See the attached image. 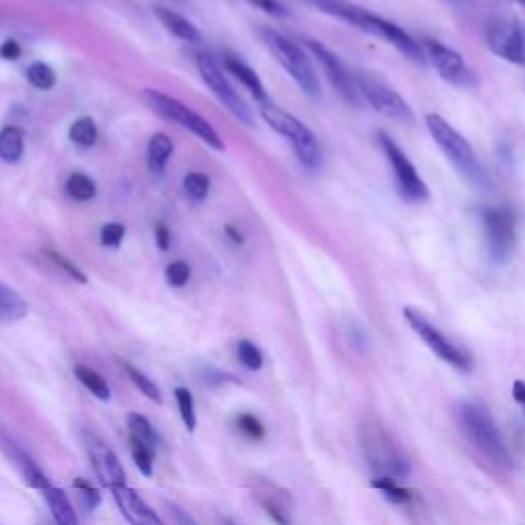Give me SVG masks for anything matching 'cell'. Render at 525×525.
Segmentation results:
<instances>
[{
	"label": "cell",
	"instance_id": "cell-4",
	"mask_svg": "<svg viewBox=\"0 0 525 525\" xmlns=\"http://www.w3.org/2000/svg\"><path fill=\"white\" fill-rule=\"evenodd\" d=\"M261 117L273 132L290 142L302 167L310 171H318L322 167V148L312 130L306 124H302L296 115L281 109L279 105L267 103L261 107Z\"/></svg>",
	"mask_w": 525,
	"mask_h": 525
},
{
	"label": "cell",
	"instance_id": "cell-13",
	"mask_svg": "<svg viewBox=\"0 0 525 525\" xmlns=\"http://www.w3.org/2000/svg\"><path fill=\"white\" fill-rule=\"evenodd\" d=\"M423 48H425L423 52L427 54V58L431 60V64L435 66L439 76L443 80H448L450 85L460 87V89H474V87H478L476 72L464 62L460 52L435 42V39H425Z\"/></svg>",
	"mask_w": 525,
	"mask_h": 525
},
{
	"label": "cell",
	"instance_id": "cell-39",
	"mask_svg": "<svg viewBox=\"0 0 525 525\" xmlns=\"http://www.w3.org/2000/svg\"><path fill=\"white\" fill-rule=\"evenodd\" d=\"M236 427L242 435L251 441H263L265 439V425L253 413H240L236 417Z\"/></svg>",
	"mask_w": 525,
	"mask_h": 525
},
{
	"label": "cell",
	"instance_id": "cell-48",
	"mask_svg": "<svg viewBox=\"0 0 525 525\" xmlns=\"http://www.w3.org/2000/svg\"><path fill=\"white\" fill-rule=\"evenodd\" d=\"M206 382L218 386V384H224V382H236V380H234L232 376H226V374H220V372H216V370H210V372L206 374Z\"/></svg>",
	"mask_w": 525,
	"mask_h": 525
},
{
	"label": "cell",
	"instance_id": "cell-14",
	"mask_svg": "<svg viewBox=\"0 0 525 525\" xmlns=\"http://www.w3.org/2000/svg\"><path fill=\"white\" fill-rule=\"evenodd\" d=\"M306 48L310 50V54L316 58V62L325 70L327 78L331 80V85L337 89V93L349 103L359 107L363 103L357 83H355V76L347 70V66L339 60V56L335 52H331L325 44H320L318 39H304Z\"/></svg>",
	"mask_w": 525,
	"mask_h": 525
},
{
	"label": "cell",
	"instance_id": "cell-26",
	"mask_svg": "<svg viewBox=\"0 0 525 525\" xmlns=\"http://www.w3.org/2000/svg\"><path fill=\"white\" fill-rule=\"evenodd\" d=\"M25 316H27V302L21 298V294H17L5 284H0V320L15 322Z\"/></svg>",
	"mask_w": 525,
	"mask_h": 525
},
{
	"label": "cell",
	"instance_id": "cell-53",
	"mask_svg": "<svg viewBox=\"0 0 525 525\" xmlns=\"http://www.w3.org/2000/svg\"><path fill=\"white\" fill-rule=\"evenodd\" d=\"M226 525H236V523H232V521H228V523H226Z\"/></svg>",
	"mask_w": 525,
	"mask_h": 525
},
{
	"label": "cell",
	"instance_id": "cell-30",
	"mask_svg": "<svg viewBox=\"0 0 525 525\" xmlns=\"http://www.w3.org/2000/svg\"><path fill=\"white\" fill-rule=\"evenodd\" d=\"M128 425H130V439L142 441V443H146V446L158 450L160 437H158L156 429L152 427V423H150L144 415L132 413V415L128 417Z\"/></svg>",
	"mask_w": 525,
	"mask_h": 525
},
{
	"label": "cell",
	"instance_id": "cell-46",
	"mask_svg": "<svg viewBox=\"0 0 525 525\" xmlns=\"http://www.w3.org/2000/svg\"><path fill=\"white\" fill-rule=\"evenodd\" d=\"M19 56H21V46H19V42H15V39H7V42L0 46V58L13 62Z\"/></svg>",
	"mask_w": 525,
	"mask_h": 525
},
{
	"label": "cell",
	"instance_id": "cell-28",
	"mask_svg": "<svg viewBox=\"0 0 525 525\" xmlns=\"http://www.w3.org/2000/svg\"><path fill=\"white\" fill-rule=\"evenodd\" d=\"M74 376L95 398H99V400H109L111 398V388H109L107 380L99 372H95L93 368L80 366V363H78V366H74Z\"/></svg>",
	"mask_w": 525,
	"mask_h": 525
},
{
	"label": "cell",
	"instance_id": "cell-29",
	"mask_svg": "<svg viewBox=\"0 0 525 525\" xmlns=\"http://www.w3.org/2000/svg\"><path fill=\"white\" fill-rule=\"evenodd\" d=\"M70 140L76 146H83V148H91L97 144L99 140V128L95 124L93 117H78L74 124L68 130Z\"/></svg>",
	"mask_w": 525,
	"mask_h": 525
},
{
	"label": "cell",
	"instance_id": "cell-7",
	"mask_svg": "<svg viewBox=\"0 0 525 525\" xmlns=\"http://www.w3.org/2000/svg\"><path fill=\"white\" fill-rule=\"evenodd\" d=\"M480 224L484 245L491 263L505 265L513 259L517 249L515 214L511 208H484L480 210Z\"/></svg>",
	"mask_w": 525,
	"mask_h": 525
},
{
	"label": "cell",
	"instance_id": "cell-37",
	"mask_svg": "<svg viewBox=\"0 0 525 525\" xmlns=\"http://www.w3.org/2000/svg\"><path fill=\"white\" fill-rule=\"evenodd\" d=\"M124 370H126L128 378L136 384V388H138L146 398H150L152 402H156V405H160V402H163V396H160L158 386H156L148 376H144L138 368L130 366V363H124Z\"/></svg>",
	"mask_w": 525,
	"mask_h": 525
},
{
	"label": "cell",
	"instance_id": "cell-10",
	"mask_svg": "<svg viewBox=\"0 0 525 525\" xmlns=\"http://www.w3.org/2000/svg\"><path fill=\"white\" fill-rule=\"evenodd\" d=\"M195 64L197 70L201 74V80L208 85V89L214 93V97L238 119L242 121L245 126H253V113L251 107L245 103L238 95V91H234V87L230 85V80L226 78L224 70L220 68V64L210 56V54H197L195 56Z\"/></svg>",
	"mask_w": 525,
	"mask_h": 525
},
{
	"label": "cell",
	"instance_id": "cell-40",
	"mask_svg": "<svg viewBox=\"0 0 525 525\" xmlns=\"http://www.w3.org/2000/svg\"><path fill=\"white\" fill-rule=\"evenodd\" d=\"M72 487H74V491L78 493L80 501H83V503L87 505L89 511H93V509H97V507L101 505V493L97 491V487H95V484H93L91 480H87V478H83V476H78V478H74Z\"/></svg>",
	"mask_w": 525,
	"mask_h": 525
},
{
	"label": "cell",
	"instance_id": "cell-21",
	"mask_svg": "<svg viewBox=\"0 0 525 525\" xmlns=\"http://www.w3.org/2000/svg\"><path fill=\"white\" fill-rule=\"evenodd\" d=\"M224 68L238 80L242 87H245L255 97V101H259L261 105L271 103L269 101V93H267V89L263 85V80L259 78V74L249 64H245L236 56H226L224 58Z\"/></svg>",
	"mask_w": 525,
	"mask_h": 525
},
{
	"label": "cell",
	"instance_id": "cell-1",
	"mask_svg": "<svg viewBox=\"0 0 525 525\" xmlns=\"http://www.w3.org/2000/svg\"><path fill=\"white\" fill-rule=\"evenodd\" d=\"M425 126L431 138L435 140V144L439 146V150L446 154L450 165L458 171V175L468 185H472L478 191H487L491 187V179L487 173H484L474 148L446 117H441L437 113H429L425 117Z\"/></svg>",
	"mask_w": 525,
	"mask_h": 525
},
{
	"label": "cell",
	"instance_id": "cell-11",
	"mask_svg": "<svg viewBox=\"0 0 525 525\" xmlns=\"http://www.w3.org/2000/svg\"><path fill=\"white\" fill-rule=\"evenodd\" d=\"M355 83L363 101H368L378 113L400 124H413L415 113L411 105L402 99L390 85L374 74H357Z\"/></svg>",
	"mask_w": 525,
	"mask_h": 525
},
{
	"label": "cell",
	"instance_id": "cell-41",
	"mask_svg": "<svg viewBox=\"0 0 525 525\" xmlns=\"http://www.w3.org/2000/svg\"><path fill=\"white\" fill-rule=\"evenodd\" d=\"M167 284L173 288H185L191 279V267L185 261H173L165 269Z\"/></svg>",
	"mask_w": 525,
	"mask_h": 525
},
{
	"label": "cell",
	"instance_id": "cell-27",
	"mask_svg": "<svg viewBox=\"0 0 525 525\" xmlns=\"http://www.w3.org/2000/svg\"><path fill=\"white\" fill-rule=\"evenodd\" d=\"M370 487L380 491L390 503L394 505H409L413 503L415 499V493L407 487H400L398 480H392V478H380V476H374V480L370 482Z\"/></svg>",
	"mask_w": 525,
	"mask_h": 525
},
{
	"label": "cell",
	"instance_id": "cell-22",
	"mask_svg": "<svg viewBox=\"0 0 525 525\" xmlns=\"http://www.w3.org/2000/svg\"><path fill=\"white\" fill-rule=\"evenodd\" d=\"M154 15L160 23L165 25V29L173 33L177 39H181V42H189V44L201 42V31L181 13L173 9H165V7H154Z\"/></svg>",
	"mask_w": 525,
	"mask_h": 525
},
{
	"label": "cell",
	"instance_id": "cell-9",
	"mask_svg": "<svg viewBox=\"0 0 525 525\" xmlns=\"http://www.w3.org/2000/svg\"><path fill=\"white\" fill-rule=\"evenodd\" d=\"M402 314H405V320L409 322V327L419 335V339L441 359L446 361L448 366L460 370V372H470L472 370V355L458 347L454 341H450L446 335H443L433 322L417 308H402Z\"/></svg>",
	"mask_w": 525,
	"mask_h": 525
},
{
	"label": "cell",
	"instance_id": "cell-19",
	"mask_svg": "<svg viewBox=\"0 0 525 525\" xmlns=\"http://www.w3.org/2000/svg\"><path fill=\"white\" fill-rule=\"evenodd\" d=\"M111 493L121 515L126 517L130 525H165L163 519L156 515V511L134 489H130L128 484L113 489Z\"/></svg>",
	"mask_w": 525,
	"mask_h": 525
},
{
	"label": "cell",
	"instance_id": "cell-24",
	"mask_svg": "<svg viewBox=\"0 0 525 525\" xmlns=\"http://www.w3.org/2000/svg\"><path fill=\"white\" fill-rule=\"evenodd\" d=\"M42 495H44V501H46L56 525H80L76 509L72 507L70 499L66 497V493L62 489L52 487L50 484L48 489L42 491Z\"/></svg>",
	"mask_w": 525,
	"mask_h": 525
},
{
	"label": "cell",
	"instance_id": "cell-38",
	"mask_svg": "<svg viewBox=\"0 0 525 525\" xmlns=\"http://www.w3.org/2000/svg\"><path fill=\"white\" fill-rule=\"evenodd\" d=\"M44 255H46V259H48L50 263H54L62 273H66L70 279H74L76 284H87V281H89L87 275H85L83 271H80L68 257H64L62 253H58V251H54V249H46Z\"/></svg>",
	"mask_w": 525,
	"mask_h": 525
},
{
	"label": "cell",
	"instance_id": "cell-45",
	"mask_svg": "<svg viewBox=\"0 0 525 525\" xmlns=\"http://www.w3.org/2000/svg\"><path fill=\"white\" fill-rule=\"evenodd\" d=\"M167 507H169V515H171L175 525H199L183 507H179L175 503H167Z\"/></svg>",
	"mask_w": 525,
	"mask_h": 525
},
{
	"label": "cell",
	"instance_id": "cell-8",
	"mask_svg": "<svg viewBox=\"0 0 525 525\" xmlns=\"http://www.w3.org/2000/svg\"><path fill=\"white\" fill-rule=\"evenodd\" d=\"M378 144L394 173L398 195L409 201V204H423V201H427L429 187L419 175L417 167L411 163V158L405 154V150H402L386 132H378Z\"/></svg>",
	"mask_w": 525,
	"mask_h": 525
},
{
	"label": "cell",
	"instance_id": "cell-43",
	"mask_svg": "<svg viewBox=\"0 0 525 525\" xmlns=\"http://www.w3.org/2000/svg\"><path fill=\"white\" fill-rule=\"evenodd\" d=\"M249 5L261 9L263 13L271 15V17H279V19H284L288 17V9L279 3V0H247Z\"/></svg>",
	"mask_w": 525,
	"mask_h": 525
},
{
	"label": "cell",
	"instance_id": "cell-25",
	"mask_svg": "<svg viewBox=\"0 0 525 525\" xmlns=\"http://www.w3.org/2000/svg\"><path fill=\"white\" fill-rule=\"evenodd\" d=\"M23 154H25L23 132L15 126H7L0 130V160L15 165L23 158Z\"/></svg>",
	"mask_w": 525,
	"mask_h": 525
},
{
	"label": "cell",
	"instance_id": "cell-17",
	"mask_svg": "<svg viewBox=\"0 0 525 525\" xmlns=\"http://www.w3.org/2000/svg\"><path fill=\"white\" fill-rule=\"evenodd\" d=\"M370 35L384 39L390 46H394L402 56L409 58L415 64H425V52L419 46L417 39H413L405 29L398 27L396 23L372 13V21H370Z\"/></svg>",
	"mask_w": 525,
	"mask_h": 525
},
{
	"label": "cell",
	"instance_id": "cell-44",
	"mask_svg": "<svg viewBox=\"0 0 525 525\" xmlns=\"http://www.w3.org/2000/svg\"><path fill=\"white\" fill-rule=\"evenodd\" d=\"M154 238H156V247L160 251H169L171 249V230L167 224H156L154 226Z\"/></svg>",
	"mask_w": 525,
	"mask_h": 525
},
{
	"label": "cell",
	"instance_id": "cell-47",
	"mask_svg": "<svg viewBox=\"0 0 525 525\" xmlns=\"http://www.w3.org/2000/svg\"><path fill=\"white\" fill-rule=\"evenodd\" d=\"M513 400L517 402V405H521L525 411V382L523 380L513 382Z\"/></svg>",
	"mask_w": 525,
	"mask_h": 525
},
{
	"label": "cell",
	"instance_id": "cell-33",
	"mask_svg": "<svg viewBox=\"0 0 525 525\" xmlns=\"http://www.w3.org/2000/svg\"><path fill=\"white\" fill-rule=\"evenodd\" d=\"M210 187H212V181L206 173L191 171L183 179V189L191 201H204L210 195Z\"/></svg>",
	"mask_w": 525,
	"mask_h": 525
},
{
	"label": "cell",
	"instance_id": "cell-36",
	"mask_svg": "<svg viewBox=\"0 0 525 525\" xmlns=\"http://www.w3.org/2000/svg\"><path fill=\"white\" fill-rule=\"evenodd\" d=\"M175 400H177V407H179V415L187 427L189 433L195 431L197 427V415H195V402H193V394L187 388H177L175 390Z\"/></svg>",
	"mask_w": 525,
	"mask_h": 525
},
{
	"label": "cell",
	"instance_id": "cell-2",
	"mask_svg": "<svg viewBox=\"0 0 525 525\" xmlns=\"http://www.w3.org/2000/svg\"><path fill=\"white\" fill-rule=\"evenodd\" d=\"M458 423L464 431V435L470 439L472 446L487 458L489 462H493L499 468L505 470H513L515 462L513 456L507 448V443L493 419V415L489 413L487 407H482L480 402H472V400H464L458 405Z\"/></svg>",
	"mask_w": 525,
	"mask_h": 525
},
{
	"label": "cell",
	"instance_id": "cell-35",
	"mask_svg": "<svg viewBox=\"0 0 525 525\" xmlns=\"http://www.w3.org/2000/svg\"><path fill=\"white\" fill-rule=\"evenodd\" d=\"M236 355H238V361L242 363V366H245L247 370L251 372H259L263 368V353L261 349L249 341V339H242L238 341L236 345Z\"/></svg>",
	"mask_w": 525,
	"mask_h": 525
},
{
	"label": "cell",
	"instance_id": "cell-50",
	"mask_svg": "<svg viewBox=\"0 0 525 525\" xmlns=\"http://www.w3.org/2000/svg\"><path fill=\"white\" fill-rule=\"evenodd\" d=\"M446 3L452 5V7H460V5L464 3V0H446Z\"/></svg>",
	"mask_w": 525,
	"mask_h": 525
},
{
	"label": "cell",
	"instance_id": "cell-6",
	"mask_svg": "<svg viewBox=\"0 0 525 525\" xmlns=\"http://www.w3.org/2000/svg\"><path fill=\"white\" fill-rule=\"evenodd\" d=\"M142 97L150 105V109L156 111L160 117H165V119L173 121V124L189 130L193 136H197L201 142L208 144L210 148H214L218 152L224 150V140L214 130L210 121L204 115H199L197 111H193L183 101H179V99H175L163 91H156V89H144Z\"/></svg>",
	"mask_w": 525,
	"mask_h": 525
},
{
	"label": "cell",
	"instance_id": "cell-51",
	"mask_svg": "<svg viewBox=\"0 0 525 525\" xmlns=\"http://www.w3.org/2000/svg\"><path fill=\"white\" fill-rule=\"evenodd\" d=\"M169 3H175V5H185L187 0H169Z\"/></svg>",
	"mask_w": 525,
	"mask_h": 525
},
{
	"label": "cell",
	"instance_id": "cell-3",
	"mask_svg": "<svg viewBox=\"0 0 525 525\" xmlns=\"http://www.w3.org/2000/svg\"><path fill=\"white\" fill-rule=\"evenodd\" d=\"M361 452L372 472L380 478L402 480L413 472L409 456L398 446V441L376 421L363 423L359 429Z\"/></svg>",
	"mask_w": 525,
	"mask_h": 525
},
{
	"label": "cell",
	"instance_id": "cell-16",
	"mask_svg": "<svg viewBox=\"0 0 525 525\" xmlns=\"http://www.w3.org/2000/svg\"><path fill=\"white\" fill-rule=\"evenodd\" d=\"M251 495L275 525H292V517H290L292 497L286 489L277 487L275 482H269L265 478H255Z\"/></svg>",
	"mask_w": 525,
	"mask_h": 525
},
{
	"label": "cell",
	"instance_id": "cell-52",
	"mask_svg": "<svg viewBox=\"0 0 525 525\" xmlns=\"http://www.w3.org/2000/svg\"><path fill=\"white\" fill-rule=\"evenodd\" d=\"M515 3H519V5H523V7H525V0H515Z\"/></svg>",
	"mask_w": 525,
	"mask_h": 525
},
{
	"label": "cell",
	"instance_id": "cell-23",
	"mask_svg": "<svg viewBox=\"0 0 525 525\" xmlns=\"http://www.w3.org/2000/svg\"><path fill=\"white\" fill-rule=\"evenodd\" d=\"M175 152V146H173V140L165 134V132H156L152 134L150 142H148V150H146V163H148V169L154 173V175H163L167 171V165L169 160Z\"/></svg>",
	"mask_w": 525,
	"mask_h": 525
},
{
	"label": "cell",
	"instance_id": "cell-42",
	"mask_svg": "<svg viewBox=\"0 0 525 525\" xmlns=\"http://www.w3.org/2000/svg\"><path fill=\"white\" fill-rule=\"evenodd\" d=\"M124 238H126V226L124 224H119V222L103 224V228H101V245L103 247L115 249L121 245V242H124Z\"/></svg>",
	"mask_w": 525,
	"mask_h": 525
},
{
	"label": "cell",
	"instance_id": "cell-15",
	"mask_svg": "<svg viewBox=\"0 0 525 525\" xmlns=\"http://www.w3.org/2000/svg\"><path fill=\"white\" fill-rule=\"evenodd\" d=\"M83 443H85V452L89 456L91 468H93L95 476L99 478L103 487L109 491H113L117 487H124L126 470H124V466H121L119 458L115 456V452L107 446V443L91 431L83 433Z\"/></svg>",
	"mask_w": 525,
	"mask_h": 525
},
{
	"label": "cell",
	"instance_id": "cell-18",
	"mask_svg": "<svg viewBox=\"0 0 525 525\" xmlns=\"http://www.w3.org/2000/svg\"><path fill=\"white\" fill-rule=\"evenodd\" d=\"M0 448H3V452L9 456V460L15 464V468L21 472V476L25 478V482L31 489H37L39 493H42L44 489L50 487L52 482L48 480L44 470L39 468L35 460L5 431H0Z\"/></svg>",
	"mask_w": 525,
	"mask_h": 525
},
{
	"label": "cell",
	"instance_id": "cell-12",
	"mask_svg": "<svg viewBox=\"0 0 525 525\" xmlns=\"http://www.w3.org/2000/svg\"><path fill=\"white\" fill-rule=\"evenodd\" d=\"M484 42L489 50L517 66H525V27L515 19L495 17L484 27Z\"/></svg>",
	"mask_w": 525,
	"mask_h": 525
},
{
	"label": "cell",
	"instance_id": "cell-32",
	"mask_svg": "<svg viewBox=\"0 0 525 525\" xmlns=\"http://www.w3.org/2000/svg\"><path fill=\"white\" fill-rule=\"evenodd\" d=\"M27 80L39 91H50L56 87L58 76H56L54 68L48 66L46 62H33L27 68Z\"/></svg>",
	"mask_w": 525,
	"mask_h": 525
},
{
	"label": "cell",
	"instance_id": "cell-20",
	"mask_svg": "<svg viewBox=\"0 0 525 525\" xmlns=\"http://www.w3.org/2000/svg\"><path fill=\"white\" fill-rule=\"evenodd\" d=\"M304 3L312 5L316 11L325 13L329 17H335L339 21L349 23L351 27L368 33L370 31V21H372V13L363 11L361 7L349 3V0H304Z\"/></svg>",
	"mask_w": 525,
	"mask_h": 525
},
{
	"label": "cell",
	"instance_id": "cell-34",
	"mask_svg": "<svg viewBox=\"0 0 525 525\" xmlns=\"http://www.w3.org/2000/svg\"><path fill=\"white\" fill-rule=\"evenodd\" d=\"M130 452H132V460L136 464V468L144 474V476H152L154 472V458H156V450L146 446L142 441L130 439Z\"/></svg>",
	"mask_w": 525,
	"mask_h": 525
},
{
	"label": "cell",
	"instance_id": "cell-31",
	"mask_svg": "<svg viewBox=\"0 0 525 525\" xmlns=\"http://www.w3.org/2000/svg\"><path fill=\"white\" fill-rule=\"evenodd\" d=\"M66 193L74 201H91L97 195V183L85 173H72L66 181Z\"/></svg>",
	"mask_w": 525,
	"mask_h": 525
},
{
	"label": "cell",
	"instance_id": "cell-5",
	"mask_svg": "<svg viewBox=\"0 0 525 525\" xmlns=\"http://www.w3.org/2000/svg\"><path fill=\"white\" fill-rule=\"evenodd\" d=\"M263 42L273 54V58L279 62V66L284 68L292 78L294 83L310 97L320 95V80L314 70V64L310 56L304 52L300 44H296L294 39L286 37L284 33H279L275 29H263Z\"/></svg>",
	"mask_w": 525,
	"mask_h": 525
},
{
	"label": "cell",
	"instance_id": "cell-49",
	"mask_svg": "<svg viewBox=\"0 0 525 525\" xmlns=\"http://www.w3.org/2000/svg\"><path fill=\"white\" fill-rule=\"evenodd\" d=\"M224 232L228 234V238L234 242V245H242V242H245V236H242V234H240L234 226H230V224L224 228Z\"/></svg>",
	"mask_w": 525,
	"mask_h": 525
}]
</instances>
